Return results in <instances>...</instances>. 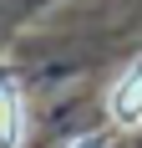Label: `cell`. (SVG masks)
Returning a JSON list of instances; mask_svg holds the SVG:
<instances>
[{
  "label": "cell",
  "mask_w": 142,
  "mask_h": 148,
  "mask_svg": "<svg viewBox=\"0 0 142 148\" xmlns=\"http://www.w3.org/2000/svg\"><path fill=\"white\" fill-rule=\"evenodd\" d=\"M107 112L117 128H142V66H132L112 92H107Z\"/></svg>",
  "instance_id": "cell-1"
},
{
  "label": "cell",
  "mask_w": 142,
  "mask_h": 148,
  "mask_svg": "<svg viewBox=\"0 0 142 148\" xmlns=\"http://www.w3.org/2000/svg\"><path fill=\"white\" fill-rule=\"evenodd\" d=\"M26 133V97L15 82H0V148H20Z\"/></svg>",
  "instance_id": "cell-2"
},
{
  "label": "cell",
  "mask_w": 142,
  "mask_h": 148,
  "mask_svg": "<svg viewBox=\"0 0 142 148\" xmlns=\"http://www.w3.org/2000/svg\"><path fill=\"white\" fill-rule=\"evenodd\" d=\"M71 148H101V138H76Z\"/></svg>",
  "instance_id": "cell-3"
}]
</instances>
